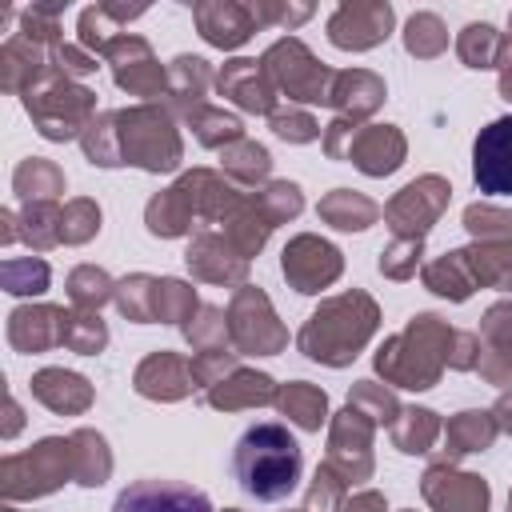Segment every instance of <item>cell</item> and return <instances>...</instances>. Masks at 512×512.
I'll use <instances>...</instances> for the list:
<instances>
[{"mask_svg":"<svg viewBox=\"0 0 512 512\" xmlns=\"http://www.w3.org/2000/svg\"><path fill=\"white\" fill-rule=\"evenodd\" d=\"M304 472V456L288 424L280 420H256L252 428L240 432L232 448V476L236 484L260 500V504H280L296 492Z\"/></svg>","mask_w":512,"mask_h":512,"instance_id":"6da1fadb","label":"cell"},{"mask_svg":"<svg viewBox=\"0 0 512 512\" xmlns=\"http://www.w3.org/2000/svg\"><path fill=\"white\" fill-rule=\"evenodd\" d=\"M472 180L484 196L512 200V116H500L480 128L472 144Z\"/></svg>","mask_w":512,"mask_h":512,"instance_id":"7a4b0ae2","label":"cell"},{"mask_svg":"<svg viewBox=\"0 0 512 512\" xmlns=\"http://www.w3.org/2000/svg\"><path fill=\"white\" fill-rule=\"evenodd\" d=\"M112 512H216L208 496L180 480H136L128 484Z\"/></svg>","mask_w":512,"mask_h":512,"instance_id":"3957f363","label":"cell"},{"mask_svg":"<svg viewBox=\"0 0 512 512\" xmlns=\"http://www.w3.org/2000/svg\"><path fill=\"white\" fill-rule=\"evenodd\" d=\"M388 28H392L388 4H344L328 24V32L340 48H368L380 36H388Z\"/></svg>","mask_w":512,"mask_h":512,"instance_id":"277c9868","label":"cell"},{"mask_svg":"<svg viewBox=\"0 0 512 512\" xmlns=\"http://www.w3.org/2000/svg\"><path fill=\"white\" fill-rule=\"evenodd\" d=\"M196 16H200L204 36H208L212 44H224V48L240 44V40L252 32L248 12H240V8H196Z\"/></svg>","mask_w":512,"mask_h":512,"instance_id":"5b68a950","label":"cell"},{"mask_svg":"<svg viewBox=\"0 0 512 512\" xmlns=\"http://www.w3.org/2000/svg\"><path fill=\"white\" fill-rule=\"evenodd\" d=\"M32 388H36V396H40L44 404H52V408H84V404H88V388H84V380L72 376V372H40V376L32 380Z\"/></svg>","mask_w":512,"mask_h":512,"instance_id":"8992f818","label":"cell"},{"mask_svg":"<svg viewBox=\"0 0 512 512\" xmlns=\"http://www.w3.org/2000/svg\"><path fill=\"white\" fill-rule=\"evenodd\" d=\"M44 284H48V268L40 260H8L4 264V288L16 296L44 292Z\"/></svg>","mask_w":512,"mask_h":512,"instance_id":"52a82bcc","label":"cell"},{"mask_svg":"<svg viewBox=\"0 0 512 512\" xmlns=\"http://www.w3.org/2000/svg\"><path fill=\"white\" fill-rule=\"evenodd\" d=\"M56 12L60 8H52V4H32V8H24V16H20V32H24V40H52L56 36Z\"/></svg>","mask_w":512,"mask_h":512,"instance_id":"ba28073f","label":"cell"},{"mask_svg":"<svg viewBox=\"0 0 512 512\" xmlns=\"http://www.w3.org/2000/svg\"><path fill=\"white\" fill-rule=\"evenodd\" d=\"M56 64L64 72H92L96 68V60H88L80 48H56Z\"/></svg>","mask_w":512,"mask_h":512,"instance_id":"9c48e42d","label":"cell"}]
</instances>
